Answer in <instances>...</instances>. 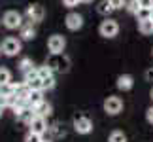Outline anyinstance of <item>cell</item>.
I'll use <instances>...</instances> for the list:
<instances>
[{
  "instance_id": "6da1fadb",
  "label": "cell",
  "mask_w": 153,
  "mask_h": 142,
  "mask_svg": "<svg viewBox=\"0 0 153 142\" xmlns=\"http://www.w3.org/2000/svg\"><path fill=\"white\" fill-rule=\"evenodd\" d=\"M0 47H2V53L6 57H15L21 53V38H15V36H6L2 40V44H0Z\"/></svg>"
},
{
  "instance_id": "7a4b0ae2",
  "label": "cell",
  "mask_w": 153,
  "mask_h": 142,
  "mask_svg": "<svg viewBox=\"0 0 153 142\" xmlns=\"http://www.w3.org/2000/svg\"><path fill=\"white\" fill-rule=\"evenodd\" d=\"M98 32H100L102 38H115L119 34V23H117V19L106 17L100 25H98Z\"/></svg>"
},
{
  "instance_id": "3957f363",
  "label": "cell",
  "mask_w": 153,
  "mask_h": 142,
  "mask_svg": "<svg viewBox=\"0 0 153 142\" xmlns=\"http://www.w3.org/2000/svg\"><path fill=\"white\" fill-rule=\"evenodd\" d=\"M23 15L19 13L17 10H8L6 13L2 15V25L8 28V31H15V28H21L23 25Z\"/></svg>"
},
{
  "instance_id": "277c9868",
  "label": "cell",
  "mask_w": 153,
  "mask_h": 142,
  "mask_svg": "<svg viewBox=\"0 0 153 142\" xmlns=\"http://www.w3.org/2000/svg\"><path fill=\"white\" fill-rule=\"evenodd\" d=\"M72 127H74V131L78 135H89L93 131V121L85 114H78V116H74Z\"/></svg>"
},
{
  "instance_id": "5b68a950",
  "label": "cell",
  "mask_w": 153,
  "mask_h": 142,
  "mask_svg": "<svg viewBox=\"0 0 153 142\" xmlns=\"http://www.w3.org/2000/svg\"><path fill=\"white\" fill-rule=\"evenodd\" d=\"M48 49L51 55H61L66 49V38L62 34H51L48 40Z\"/></svg>"
},
{
  "instance_id": "8992f818",
  "label": "cell",
  "mask_w": 153,
  "mask_h": 142,
  "mask_svg": "<svg viewBox=\"0 0 153 142\" xmlns=\"http://www.w3.org/2000/svg\"><path fill=\"white\" fill-rule=\"evenodd\" d=\"M25 17H27V21L32 23V25H36V23H42L44 17H45L44 6H42V4H30V6H27Z\"/></svg>"
},
{
  "instance_id": "52a82bcc",
  "label": "cell",
  "mask_w": 153,
  "mask_h": 142,
  "mask_svg": "<svg viewBox=\"0 0 153 142\" xmlns=\"http://www.w3.org/2000/svg\"><path fill=\"white\" fill-rule=\"evenodd\" d=\"M45 64H48L53 72H66V70L70 68V61L62 55V53L61 55H51Z\"/></svg>"
},
{
  "instance_id": "ba28073f",
  "label": "cell",
  "mask_w": 153,
  "mask_h": 142,
  "mask_svg": "<svg viewBox=\"0 0 153 142\" xmlns=\"http://www.w3.org/2000/svg\"><path fill=\"white\" fill-rule=\"evenodd\" d=\"M104 112L108 116H117L123 112V100L121 97H115V95H111L104 100Z\"/></svg>"
},
{
  "instance_id": "9c48e42d",
  "label": "cell",
  "mask_w": 153,
  "mask_h": 142,
  "mask_svg": "<svg viewBox=\"0 0 153 142\" xmlns=\"http://www.w3.org/2000/svg\"><path fill=\"white\" fill-rule=\"evenodd\" d=\"M64 25L72 32L79 31V28L83 27V15L78 13V11H70V13H66V17H64Z\"/></svg>"
},
{
  "instance_id": "30bf717a",
  "label": "cell",
  "mask_w": 153,
  "mask_h": 142,
  "mask_svg": "<svg viewBox=\"0 0 153 142\" xmlns=\"http://www.w3.org/2000/svg\"><path fill=\"white\" fill-rule=\"evenodd\" d=\"M28 131L36 133V135H42V137H44V133L48 131V121H45V117L34 116L32 120H30V123H28Z\"/></svg>"
},
{
  "instance_id": "8fae6325",
  "label": "cell",
  "mask_w": 153,
  "mask_h": 142,
  "mask_svg": "<svg viewBox=\"0 0 153 142\" xmlns=\"http://www.w3.org/2000/svg\"><path fill=\"white\" fill-rule=\"evenodd\" d=\"M13 114H15L17 120L23 121V123H27V125L30 123L32 117L36 116V114H34V108H32V106H28V104H27V106H21V108H15Z\"/></svg>"
},
{
  "instance_id": "7c38bea8",
  "label": "cell",
  "mask_w": 153,
  "mask_h": 142,
  "mask_svg": "<svg viewBox=\"0 0 153 142\" xmlns=\"http://www.w3.org/2000/svg\"><path fill=\"white\" fill-rule=\"evenodd\" d=\"M19 38L23 40V42H30V40L36 38V28H34V25L30 21H25L19 28Z\"/></svg>"
},
{
  "instance_id": "4fadbf2b",
  "label": "cell",
  "mask_w": 153,
  "mask_h": 142,
  "mask_svg": "<svg viewBox=\"0 0 153 142\" xmlns=\"http://www.w3.org/2000/svg\"><path fill=\"white\" fill-rule=\"evenodd\" d=\"M115 85H117V89H119V91H131L132 87H134V78H132L131 74H121L119 78H117Z\"/></svg>"
},
{
  "instance_id": "5bb4252c",
  "label": "cell",
  "mask_w": 153,
  "mask_h": 142,
  "mask_svg": "<svg viewBox=\"0 0 153 142\" xmlns=\"http://www.w3.org/2000/svg\"><path fill=\"white\" fill-rule=\"evenodd\" d=\"M42 102H44V91H30V95H28V106L36 108Z\"/></svg>"
},
{
  "instance_id": "9a60e30c",
  "label": "cell",
  "mask_w": 153,
  "mask_h": 142,
  "mask_svg": "<svg viewBox=\"0 0 153 142\" xmlns=\"http://www.w3.org/2000/svg\"><path fill=\"white\" fill-rule=\"evenodd\" d=\"M138 31L144 34V36H149V34H153V21L151 19H142L138 21Z\"/></svg>"
},
{
  "instance_id": "2e32d148",
  "label": "cell",
  "mask_w": 153,
  "mask_h": 142,
  "mask_svg": "<svg viewBox=\"0 0 153 142\" xmlns=\"http://www.w3.org/2000/svg\"><path fill=\"white\" fill-rule=\"evenodd\" d=\"M51 110H53V106L44 100L42 104H38L36 108H34V114H36V116H42V117H48V116L51 114Z\"/></svg>"
},
{
  "instance_id": "e0dca14e",
  "label": "cell",
  "mask_w": 153,
  "mask_h": 142,
  "mask_svg": "<svg viewBox=\"0 0 153 142\" xmlns=\"http://www.w3.org/2000/svg\"><path fill=\"white\" fill-rule=\"evenodd\" d=\"M32 68H36V67H34V61H32V59L30 57H23L21 59V61H19V70H21V72L23 74H27V72H30V70Z\"/></svg>"
},
{
  "instance_id": "ac0fdd59",
  "label": "cell",
  "mask_w": 153,
  "mask_h": 142,
  "mask_svg": "<svg viewBox=\"0 0 153 142\" xmlns=\"http://www.w3.org/2000/svg\"><path fill=\"white\" fill-rule=\"evenodd\" d=\"M97 11H98V13H100V15H104V17H108V15L111 13V11H115V10L111 8V4L108 2V0H102V2H100V4L97 6Z\"/></svg>"
},
{
  "instance_id": "d6986e66",
  "label": "cell",
  "mask_w": 153,
  "mask_h": 142,
  "mask_svg": "<svg viewBox=\"0 0 153 142\" xmlns=\"http://www.w3.org/2000/svg\"><path fill=\"white\" fill-rule=\"evenodd\" d=\"M11 84V70L6 67H0V85Z\"/></svg>"
},
{
  "instance_id": "ffe728a7",
  "label": "cell",
  "mask_w": 153,
  "mask_h": 142,
  "mask_svg": "<svg viewBox=\"0 0 153 142\" xmlns=\"http://www.w3.org/2000/svg\"><path fill=\"white\" fill-rule=\"evenodd\" d=\"M108 142H127V135L123 131H111L108 137Z\"/></svg>"
},
{
  "instance_id": "44dd1931",
  "label": "cell",
  "mask_w": 153,
  "mask_h": 142,
  "mask_svg": "<svg viewBox=\"0 0 153 142\" xmlns=\"http://www.w3.org/2000/svg\"><path fill=\"white\" fill-rule=\"evenodd\" d=\"M125 10H127L131 15H136L138 11H140V6H138V2H136V0H127V4H125Z\"/></svg>"
},
{
  "instance_id": "7402d4cb",
  "label": "cell",
  "mask_w": 153,
  "mask_h": 142,
  "mask_svg": "<svg viewBox=\"0 0 153 142\" xmlns=\"http://www.w3.org/2000/svg\"><path fill=\"white\" fill-rule=\"evenodd\" d=\"M38 74H40V78L45 80V78H51V76H55V72L48 67V64H42V67H38Z\"/></svg>"
},
{
  "instance_id": "603a6c76",
  "label": "cell",
  "mask_w": 153,
  "mask_h": 142,
  "mask_svg": "<svg viewBox=\"0 0 153 142\" xmlns=\"http://www.w3.org/2000/svg\"><path fill=\"white\" fill-rule=\"evenodd\" d=\"M13 91H15L13 81H11V84H6V85H0V95H4V97H11Z\"/></svg>"
},
{
  "instance_id": "cb8c5ba5",
  "label": "cell",
  "mask_w": 153,
  "mask_h": 142,
  "mask_svg": "<svg viewBox=\"0 0 153 142\" xmlns=\"http://www.w3.org/2000/svg\"><path fill=\"white\" fill-rule=\"evenodd\" d=\"M42 87H44V91H49L55 87V76H51V78H45L42 80Z\"/></svg>"
},
{
  "instance_id": "d4e9b609",
  "label": "cell",
  "mask_w": 153,
  "mask_h": 142,
  "mask_svg": "<svg viewBox=\"0 0 153 142\" xmlns=\"http://www.w3.org/2000/svg\"><path fill=\"white\" fill-rule=\"evenodd\" d=\"M42 140H44L42 135H36V133H30V131H28L27 137H25V142H42Z\"/></svg>"
},
{
  "instance_id": "484cf974",
  "label": "cell",
  "mask_w": 153,
  "mask_h": 142,
  "mask_svg": "<svg viewBox=\"0 0 153 142\" xmlns=\"http://www.w3.org/2000/svg\"><path fill=\"white\" fill-rule=\"evenodd\" d=\"M108 2L111 4V8H114V10H123V8H125V4H127V0H108Z\"/></svg>"
},
{
  "instance_id": "4316f807",
  "label": "cell",
  "mask_w": 153,
  "mask_h": 142,
  "mask_svg": "<svg viewBox=\"0 0 153 142\" xmlns=\"http://www.w3.org/2000/svg\"><path fill=\"white\" fill-rule=\"evenodd\" d=\"M140 10H151L153 8V0H136Z\"/></svg>"
},
{
  "instance_id": "83f0119b",
  "label": "cell",
  "mask_w": 153,
  "mask_h": 142,
  "mask_svg": "<svg viewBox=\"0 0 153 142\" xmlns=\"http://www.w3.org/2000/svg\"><path fill=\"white\" fill-rule=\"evenodd\" d=\"M62 4L66 6L68 10H74L76 6H79V4H81V0H62Z\"/></svg>"
},
{
  "instance_id": "f1b7e54d",
  "label": "cell",
  "mask_w": 153,
  "mask_h": 142,
  "mask_svg": "<svg viewBox=\"0 0 153 142\" xmlns=\"http://www.w3.org/2000/svg\"><path fill=\"white\" fill-rule=\"evenodd\" d=\"M136 19L142 21V19H149V10H140L136 13Z\"/></svg>"
},
{
  "instance_id": "f546056e",
  "label": "cell",
  "mask_w": 153,
  "mask_h": 142,
  "mask_svg": "<svg viewBox=\"0 0 153 142\" xmlns=\"http://www.w3.org/2000/svg\"><path fill=\"white\" fill-rule=\"evenodd\" d=\"M146 120H148V123L153 125V106H149V108L146 110Z\"/></svg>"
},
{
  "instance_id": "4dcf8cb0",
  "label": "cell",
  "mask_w": 153,
  "mask_h": 142,
  "mask_svg": "<svg viewBox=\"0 0 153 142\" xmlns=\"http://www.w3.org/2000/svg\"><path fill=\"white\" fill-rule=\"evenodd\" d=\"M146 80H148V81H153V68H148V70H146Z\"/></svg>"
},
{
  "instance_id": "1f68e13d",
  "label": "cell",
  "mask_w": 153,
  "mask_h": 142,
  "mask_svg": "<svg viewBox=\"0 0 153 142\" xmlns=\"http://www.w3.org/2000/svg\"><path fill=\"white\" fill-rule=\"evenodd\" d=\"M95 0H81V4H93Z\"/></svg>"
},
{
  "instance_id": "d6a6232c",
  "label": "cell",
  "mask_w": 153,
  "mask_h": 142,
  "mask_svg": "<svg viewBox=\"0 0 153 142\" xmlns=\"http://www.w3.org/2000/svg\"><path fill=\"white\" fill-rule=\"evenodd\" d=\"M149 19H151V21H153V8H151V10H149Z\"/></svg>"
},
{
  "instance_id": "836d02e7",
  "label": "cell",
  "mask_w": 153,
  "mask_h": 142,
  "mask_svg": "<svg viewBox=\"0 0 153 142\" xmlns=\"http://www.w3.org/2000/svg\"><path fill=\"white\" fill-rule=\"evenodd\" d=\"M149 99L153 100V87H151V91H149Z\"/></svg>"
},
{
  "instance_id": "e575fe53",
  "label": "cell",
  "mask_w": 153,
  "mask_h": 142,
  "mask_svg": "<svg viewBox=\"0 0 153 142\" xmlns=\"http://www.w3.org/2000/svg\"><path fill=\"white\" fill-rule=\"evenodd\" d=\"M2 112H4V108H2V106H0V117H2Z\"/></svg>"
},
{
  "instance_id": "d590c367",
  "label": "cell",
  "mask_w": 153,
  "mask_h": 142,
  "mask_svg": "<svg viewBox=\"0 0 153 142\" xmlns=\"http://www.w3.org/2000/svg\"><path fill=\"white\" fill-rule=\"evenodd\" d=\"M42 142H51V140H45V138H44V140H42Z\"/></svg>"
},
{
  "instance_id": "8d00e7d4",
  "label": "cell",
  "mask_w": 153,
  "mask_h": 142,
  "mask_svg": "<svg viewBox=\"0 0 153 142\" xmlns=\"http://www.w3.org/2000/svg\"><path fill=\"white\" fill-rule=\"evenodd\" d=\"M0 55H2V47H0Z\"/></svg>"
},
{
  "instance_id": "74e56055",
  "label": "cell",
  "mask_w": 153,
  "mask_h": 142,
  "mask_svg": "<svg viewBox=\"0 0 153 142\" xmlns=\"http://www.w3.org/2000/svg\"><path fill=\"white\" fill-rule=\"evenodd\" d=\"M151 55H153V49H151Z\"/></svg>"
}]
</instances>
